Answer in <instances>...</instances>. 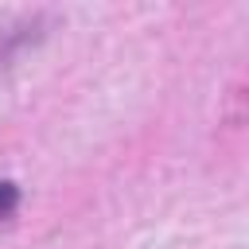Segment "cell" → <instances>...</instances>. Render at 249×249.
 <instances>
[{
	"label": "cell",
	"mask_w": 249,
	"mask_h": 249,
	"mask_svg": "<svg viewBox=\"0 0 249 249\" xmlns=\"http://www.w3.org/2000/svg\"><path fill=\"white\" fill-rule=\"evenodd\" d=\"M16 202H19V191H16V183L0 179V218H8V214L16 210Z\"/></svg>",
	"instance_id": "cell-1"
}]
</instances>
